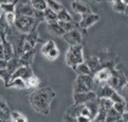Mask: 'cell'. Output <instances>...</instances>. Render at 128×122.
I'll use <instances>...</instances> for the list:
<instances>
[{"instance_id": "1", "label": "cell", "mask_w": 128, "mask_h": 122, "mask_svg": "<svg viewBox=\"0 0 128 122\" xmlns=\"http://www.w3.org/2000/svg\"><path fill=\"white\" fill-rule=\"evenodd\" d=\"M55 97L56 92L50 86L36 88L29 96L30 105L35 111L39 114L49 115L51 110V102Z\"/></svg>"}, {"instance_id": "2", "label": "cell", "mask_w": 128, "mask_h": 122, "mask_svg": "<svg viewBox=\"0 0 128 122\" xmlns=\"http://www.w3.org/2000/svg\"><path fill=\"white\" fill-rule=\"evenodd\" d=\"M107 85H109L112 89L118 91L126 100L127 76L122 70H118L116 68L111 70V75L107 81Z\"/></svg>"}, {"instance_id": "3", "label": "cell", "mask_w": 128, "mask_h": 122, "mask_svg": "<svg viewBox=\"0 0 128 122\" xmlns=\"http://www.w3.org/2000/svg\"><path fill=\"white\" fill-rule=\"evenodd\" d=\"M84 60V46L83 44L78 45H73V46H69L66 53V64L68 67H70L73 70L75 69V67L83 63Z\"/></svg>"}, {"instance_id": "4", "label": "cell", "mask_w": 128, "mask_h": 122, "mask_svg": "<svg viewBox=\"0 0 128 122\" xmlns=\"http://www.w3.org/2000/svg\"><path fill=\"white\" fill-rule=\"evenodd\" d=\"M39 22L35 18L31 16H24V15H16L14 27L19 31L20 33L28 34L34 30H37V26Z\"/></svg>"}, {"instance_id": "5", "label": "cell", "mask_w": 128, "mask_h": 122, "mask_svg": "<svg viewBox=\"0 0 128 122\" xmlns=\"http://www.w3.org/2000/svg\"><path fill=\"white\" fill-rule=\"evenodd\" d=\"M94 82L93 75H77L74 84H73V92H86L93 90Z\"/></svg>"}, {"instance_id": "6", "label": "cell", "mask_w": 128, "mask_h": 122, "mask_svg": "<svg viewBox=\"0 0 128 122\" xmlns=\"http://www.w3.org/2000/svg\"><path fill=\"white\" fill-rule=\"evenodd\" d=\"M87 36V32L85 29L82 28H75L71 31H68V32H65V34L62 35V38L66 40V42L70 45V46H73V45H78V44H84L85 39Z\"/></svg>"}, {"instance_id": "7", "label": "cell", "mask_w": 128, "mask_h": 122, "mask_svg": "<svg viewBox=\"0 0 128 122\" xmlns=\"http://www.w3.org/2000/svg\"><path fill=\"white\" fill-rule=\"evenodd\" d=\"M98 98H108L113 102V103H118V102H125L126 100L123 98L118 91L112 89L109 85L105 84L103 86H100L95 90Z\"/></svg>"}, {"instance_id": "8", "label": "cell", "mask_w": 128, "mask_h": 122, "mask_svg": "<svg viewBox=\"0 0 128 122\" xmlns=\"http://www.w3.org/2000/svg\"><path fill=\"white\" fill-rule=\"evenodd\" d=\"M100 60V64L102 68H108L110 70L116 69V67L118 63V58L114 55L112 52H100V55H98Z\"/></svg>"}, {"instance_id": "9", "label": "cell", "mask_w": 128, "mask_h": 122, "mask_svg": "<svg viewBox=\"0 0 128 122\" xmlns=\"http://www.w3.org/2000/svg\"><path fill=\"white\" fill-rule=\"evenodd\" d=\"M95 99H98V97L94 90H90V91L86 92H73V102H74V104H85V103L93 101Z\"/></svg>"}, {"instance_id": "10", "label": "cell", "mask_w": 128, "mask_h": 122, "mask_svg": "<svg viewBox=\"0 0 128 122\" xmlns=\"http://www.w3.org/2000/svg\"><path fill=\"white\" fill-rule=\"evenodd\" d=\"M100 20V16L94 13H88V14H84L82 15V19L80 21V28L87 30L90 27H92L94 24H96L98 21Z\"/></svg>"}, {"instance_id": "11", "label": "cell", "mask_w": 128, "mask_h": 122, "mask_svg": "<svg viewBox=\"0 0 128 122\" xmlns=\"http://www.w3.org/2000/svg\"><path fill=\"white\" fill-rule=\"evenodd\" d=\"M37 10L32 8L30 3H18L16 4V9H15V14L16 15H24V16H31V17H35Z\"/></svg>"}, {"instance_id": "12", "label": "cell", "mask_w": 128, "mask_h": 122, "mask_svg": "<svg viewBox=\"0 0 128 122\" xmlns=\"http://www.w3.org/2000/svg\"><path fill=\"white\" fill-rule=\"evenodd\" d=\"M33 74H34V72L31 69L30 66H19L14 72H13V74L11 75V79L20 78L24 81H26Z\"/></svg>"}, {"instance_id": "13", "label": "cell", "mask_w": 128, "mask_h": 122, "mask_svg": "<svg viewBox=\"0 0 128 122\" xmlns=\"http://www.w3.org/2000/svg\"><path fill=\"white\" fill-rule=\"evenodd\" d=\"M36 55V50L35 49H32L30 51L24 52L21 55L18 57V63H19V66H30L33 64L34 58Z\"/></svg>"}, {"instance_id": "14", "label": "cell", "mask_w": 128, "mask_h": 122, "mask_svg": "<svg viewBox=\"0 0 128 122\" xmlns=\"http://www.w3.org/2000/svg\"><path fill=\"white\" fill-rule=\"evenodd\" d=\"M71 8H72V10H74L76 13H78L80 15L92 13V10H91V8L88 4L85 2H82L80 0H74V1L71 3Z\"/></svg>"}, {"instance_id": "15", "label": "cell", "mask_w": 128, "mask_h": 122, "mask_svg": "<svg viewBox=\"0 0 128 122\" xmlns=\"http://www.w3.org/2000/svg\"><path fill=\"white\" fill-rule=\"evenodd\" d=\"M47 30L51 35L57 36V37H62V35L65 34V31L62 29V27L58 25L57 21L47 24Z\"/></svg>"}, {"instance_id": "16", "label": "cell", "mask_w": 128, "mask_h": 122, "mask_svg": "<svg viewBox=\"0 0 128 122\" xmlns=\"http://www.w3.org/2000/svg\"><path fill=\"white\" fill-rule=\"evenodd\" d=\"M87 66L89 67V69L91 71V73H92V75L95 73L96 71H98L102 67H100V60L98 55H94V56H90L87 61H84Z\"/></svg>"}, {"instance_id": "17", "label": "cell", "mask_w": 128, "mask_h": 122, "mask_svg": "<svg viewBox=\"0 0 128 122\" xmlns=\"http://www.w3.org/2000/svg\"><path fill=\"white\" fill-rule=\"evenodd\" d=\"M1 39H2L1 44H2V47H3V58L8 61L14 56V50H13L12 45L8 42L6 37H2Z\"/></svg>"}, {"instance_id": "18", "label": "cell", "mask_w": 128, "mask_h": 122, "mask_svg": "<svg viewBox=\"0 0 128 122\" xmlns=\"http://www.w3.org/2000/svg\"><path fill=\"white\" fill-rule=\"evenodd\" d=\"M24 42L30 44L33 48H36V45H37V43L40 42V38H39V35H38V31L34 30V31H32V32L26 34Z\"/></svg>"}, {"instance_id": "19", "label": "cell", "mask_w": 128, "mask_h": 122, "mask_svg": "<svg viewBox=\"0 0 128 122\" xmlns=\"http://www.w3.org/2000/svg\"><path fill=\"white\" fill-rule=\"evenodd\" d=\"M10 87H14V88H17V89H26V81H24L20 78L11 79L10 81H8V85H6V88H10Z\"/></svg>"}, {"instance_id": "20", "label": "cell", "mask_w": 128, "mask_h": 122, "mask_svg": "<svg viewBox=\"0 0 128 122\" xmlns=\"http://www.w3.org/2000/svg\"><path fill=\"white\" fill-rule=\"evenodd\" d=\"M120 120H122V115L118 114V112L116 109H113L112 107L106 112V119H105L106 122H116V121H120Z\"/></svg>"}, {"instance_id": "21", "label": "cell", "mask_w": 128, "mask_h": 122, "mask_svg": "<svg viewBox=\"0 0 128 122\" xmlns=\"http://www.w3.org/2000/svg\"><path fill=\"white\" fill-rule=\"evenodd\" d=\"M85 105L89 109L90 114H91V120H92L98 111V99H95L93 101L87 102V103H85Z\"/></svg>"}, {"instance_id": "22", "label": "cell", "mask_w": 128, "mask_h": 122, "mask_svg": "<svg viewBox=\"0 0 128 122\" xmlns=\"http://www.w3.org/2000/svg\"><path fill=\"white\" fill-rule=\"evenodd\" d=\"M112 2L113 10L118 13H124L127 14V4H125L122 0H110Z\"/></svg>"}, {"instance_id": "23", "label": "cell", "mask_w": 128, "mask_h": 122, "mask_svg": "<svg viewBox=\"0 0 128 122\" xmlns=\"http://www.w3.org/2000/svg\"><path fill=\"white\" fill-rule=\"evenodd\" d=\"M44 21L47 22V24L55 22V21H57V14L54 11H52L51 9L47 8L44 11Z\"/></svg>"}, {"instance_id": "24", "label": "cell", "mask_w": 128, "mask_h": 122, "mask_svg": "<svg viewBox=\"0 0 128 122\" xmlns=\"http://www.w3.org/2000/svg\"><path fill=\"white\" fill-rule=\"evenodd\" d=\"M17 1H18V0H14V1H12V2L8 1L6 3H1V4H0L1 12H4V13H15Z\"/></svg>"}, {"instance_id": "25", "label": "cell", "mask_w": 128, "mask_h": 122, "mask_svg": "<svg viewBox=\"0 0 128 122\" xmlns=\"http://www.w3.org/2000/svg\"><path fill=\"white\" fill-rule=\"evenodd\" d=\"M74 71L77 73V75H89V74H92L91 73V71H90V69H89V67L87 66V64L85 62H83V63H80V64L77 65L75 67Z\"/></svg>"}, {"instance_id": "26", "label": "cell", "mask_w": 128, "mask_h": 122, "mask_svg": "<svg viewBox=\"0 0 128 122\" xmlns=\"http://www.w3.org/2000/svg\"><path fill=\"white\" fill-rule=\"evenodd\" d=\"M57 14V21H72L73 18L70 15V13L67 11L66 8H62Z\"/></svg>"}, {"instance_id": "27", "label": "cell", "mask_w": 128, "mask_h": 122, "mask_svg": "<svg viewBox=\"0 0 128 122\" xmlns=\"http://www.w3.org/2000/svg\"><path fill=\"white\" fill-rule=\"evenodd\" d=\"M58 25L62 27V29L65 31V32H68V31H71L75 28H78V24L77 22H74V21H57Z\"/></svg>"}, {"instance_id": "28", "label": "cell", "mask_w": 128, "mask_h": 122, "mask_svg": "<svg viewBox=\"0 0 128 122\" xmlns=\"http://www.w3.org/2000/svg\"><path fill=\"white\" fill-rule=\"evenodd\" d=\"M98 107L108 111L113 105V102L108 98H98Z\"/></svg>"}, {"instance_id": "29", "label": "cell", "mask_w": 128, "mask_h": 122, "mask_svg": "<svg viewBox=\"0 0 128 122\" xmlns=\"http://www.w3.org/2000/svg\"><path fill=\"white\" fill-rule=\"evenodd\" d=\"M18 67H19V63H18V57L16 56H13L11 60L8 61V66H6V70L8 71V73L11 75L13 74V72H14Z\"/></svg>"}, {"instance_id": "30", "label": "cell", "mask_w": 128, "mask_h": 122, "mask_svg": "<svg viewBox=\"0 0 128 122\" xmlns=\"http://www.w3.org/2000/svg\"><path fill=\"white\" fill-rule=\"evenodd\" d=\"M39 85H40V80L39 78H37L36 75H32L30 76V78L26 81V88H38L39 87Z\"/></svg>"}, {"instance_id": "31", "label": "cell", "mask_w": 128, "mask_h": 122, "mask_svg": "<svg viewBox=\"0 0 128 122\" xmlns=\"http://www.w3.org/2000/svg\"><path fill=\"white\" fill-rule=\"evenodd\" d=\"M83 105L84 104H74V105H72L71 107H69L67 109L66 114H68V115H70L72 117H74V118H76L77 116L80 115V110H82V108H83Z\"/></svg>"}, {"instance_id": "32", "label": "cell", "mask_w": 128, "mask_h": 122, "mask_svg": "<svg viewBox=\"0 0 128 122\" xmlns=\"http://www.w3.org/2000/svg\"><path fill=\"white\" fill-rule=\"evenodd\" d=\"M30 4L32 6V8L37 11H44L46 9H47L46 0H31Z\"/></svg>"}, {"instance_id": "33", "label": "cell", "mask_w": 128, "mask_h": 122, "mask_svg": "<svg viewBox=\"0 0 128 122\" xmlns=\"http://www.w3.org/2000/svg\"><path fill=\"white\" fill-rule=\"evenodd\" d=\"M10 120H11V122H28V119L18 111L10 112Z\"/></svg>"}, {"instance_id": "34", "label": "cell", "mask_w": 128, "mask_h": 122, "mask_svg": "<svg viewBox=\"0 0 128 122\" xmlns=\"http://www.w3.org/2000/svg\"><path fill=\"white\" fill-rule=\"evenodd\" d=\"M46 3H47V8L51 9V10L54 11L55 13H58L64 8L58 1H56V0H46Z\"/></svg>"}, {"instance_id": "35", "label": "cell", "mask_w": 128, "mask_h": 122, "mask_svg": "<svg viewBox=\"0 0 128 122\" xmlns=\"http://www.w3.org/2000/svg\"><path fill=\"white\" fill-rule=\"evenodd\" d=\"M46 58H48L49 61H56L58 56H59V50H58V48L55 47V48H53L52 50H50L49 52H47L44 55Z\"/></svg>"}, {"instance_id": "36", "label": "cell", "mask_w": 128, "mask_h": 122, "mask_svg": "<svg viewBox=\"0 0 128 122\" xmlns=\"http://www.w3.org/2000/svg\"><path fill=\"white\" fill-rule=\"evenodd\" d=\"M8 27V25L6 24V19H4V16L1 15V17H0V38L6 37Z\"/></svg>"}, {"instance_id": "37", "label": "cell", "mask_w": 128, "mask_h": 122, "mask_svg": "<svg viewBox=\"0 0 128 122\" xmlns=\"http://www.w3.org/2000/svg\"><path fill=\"white\" fill-rule=\"evenodd\" d=\"M106 112H107L106 110H104L102 108L98 107V114L95 115V117L92 120H91V122H106L105 121V119H106Z\"/></svg>"}, {"instance_id": "38", "label": "cell", "mask_w": 128, "mask_h": 122, "mask_svg": "<svg viewBox=\"0 0 128 122\" xmlns=\"http://www.w3.org/2000/svg\"><path fill=\"white\" fill-rule=\"evenodd\" d=\"M112 108L116 109L118 114H123L124 111H127V104H126V101L125 102H118V103H113Z\"/></svg>"}, {"instance_id": "39", "label": "cell", "mask_w": 128, "mask_h": 122, "mask_svg": "<svg viewBox=\"0 0 128 122\" xmlns=\"http://www.w3.org/2000/svg\"><path fill=\"white\" fill-rule=\"evenodd\" d=\"M56 47V44L53 42V40H48L47 43H44V45L42 46V55H44L47 52H49L50 50H52L53 48H55Z\"/></svg>"}, {"instance_id": "40", "label": "cell", "mask_w": 128, "mask_h": 122, "mask_svg": "<svg viewBox=\"0 0 128 122\" xmlns=\"http://www.w3.org/2000/svg\"><path fill=\"white\" fill-rule=\"evenodd\" d=\"M0 79L4 82V86L6 87L8 81L11 80V74L8 73V71L6 69H0Z\"/></svg>"}, {"instance_id": "41", "label": "cell", "mask_w": 128, "mask_h": 122, "mask_svg": "<svg viewBox=\"0 0 128 122\" xmlns=\"http://www.w3.org/2000/svg\"><path fill=\"white\" fill-rule=\"evenodd\" d=\"M3 16H4V19H6V24L8 26H14L15 18H16V14H15V13H6Z\"/></svg>"}, {"instance_id": "42", "label": "cell", "mask_w": 128, "mask_h": 122, "mask_svg": "<svg viewBox=\"0 0 128 122\" xmlns=\"http://www.w3.org/2000/svg\"><path fill=\"white\" fill-rule=\"evenodd\" d=\"M0 109H2L3 111H6V114H10L11 109H10V106L6 103V101L4 100L2 97H0Z\"/></svg>"}, {"instance_id": "43", "label": "cell", "mask_w": 128, "mask_h": 122, "mask_svg": "<svg viewBox=\"0 0 128 122\" xmlns=\"http://www.w3.org/2000/svg\"><path fill=\"white\" fill-rule=\"evenodd\" d=\"M62 122H77L76 121V118L72 117L68 114H65L64 115V118H62Z\"/></svg>"}, {"instance_id": "44", "label": "cell", "mask_w": 128, "mask_h": 122, "mask_svg": "<svg viewBox=\"0 0 128 122\" xmlns=\"http://www.w3.org/2000/svg\"><path fill=\"white\" fill-rule=\"evenodd\" d=\"M0 120L2 121H8L10 120V114H6V111H3L2 109H0Z\"/></svg>"}, {"instance_id": "45", "label": "cell", "mask_w": 128, "mask_h": 122, "mask_svg": "<svg viewBox=\"0 0 128 122\" xmlns=\"http://www.w3.org/2000/svg\"><path fill=\"white\" fill-rule=\"evenodd\" d=\"M76 121L77 122H91V119L87 118V117H85V116L80 115V116L76 117Z\"/></svg>"}, {"instance_id": "46", "label": "cell", "mask_w": 128, "mask_h": 122, "mask_svg": "<svg viewBox=\"0 0 128 122\" xmlns=\"http://www.w3.org/2000/svg\"><path fill=\"white\" fill-rule=\"evenodd\" d=\"M6 66H8V61L1 57L0 58V69H6Z\"/></svg>"}, {"instance_id": "47", "label": "cell", "mask_w": 128, "mask_h": 122, "mask_svg": "<svg viewBox=\"0 0 128 122\" xmlns=\"http://www.w3.org/2000/svg\"><path fill=\"white\" fill-rule=\"evenodd\" d=\"M122 121L123 122H128V111H124L122 114Z\"/></svg>"}, {"instance_id": "48", "label": "cell", "mask_w": 128, "mask_h": 122, "mask_svg": "<svg viewBox=\"0 0 128 122\" xmlns=\"http://www.w3.org/2000/svg\"><path fill=\"white\" fill-rule=\"evenodd\" d=\"M3 57V47H2V44L0 43V58Z\"/></svg>"}, {"instance_id": "49", "label": "cell", "mask_w": 128, "mask_h": 122, "mask_svg": "<svg viewBox=\"0 0 128 122\" xmlns=\"http://www.w3.org/2000/svg\"><path fill=\"white\" fill-rule=\"evenodd\" d=\"M89 1H92L94 3H100V2H102L103 0H89Z\"/></svg>"}, {"instance_id": "50", "label": "cell", "mask_w": 128, "mask_h": 122, "mask_svg": "<svg viewBox=\"0 0 128 122\" xmlns=\"http://www.w3.org/2000/svg\"><path fill=\"white\" fill-rule=\"evenodd\" d=\"M6 2H8V0H0V4L1 3H6Z\"/></svg>"}, {"instance_id": "51", "label": "cell", "mask_w": 128, "mask_h": 122, "mask_svg": "<svg viewBox=\"0 0 128 122\" xmlns=\"http://www.w3.org/2000/svg\"><path fill=\"white\" fill-rule=\"evenodd\" d=\"M1 15H2V12H1V11H0V17H1Z\"/></svg>"}, {"instance_id": "52", "label": "cell", "mask_w": 128, "mask_h": 122, "mask_svg": "<svg viewBox=\"0 0 128 122\" xmlns=\"http://www.w3.org/2000/svg\"><path fill=\"white\" fill-rule=\"evenodd\" d=\"M0 11H1V9H0Z\"/></svg>"}]
</instances>
